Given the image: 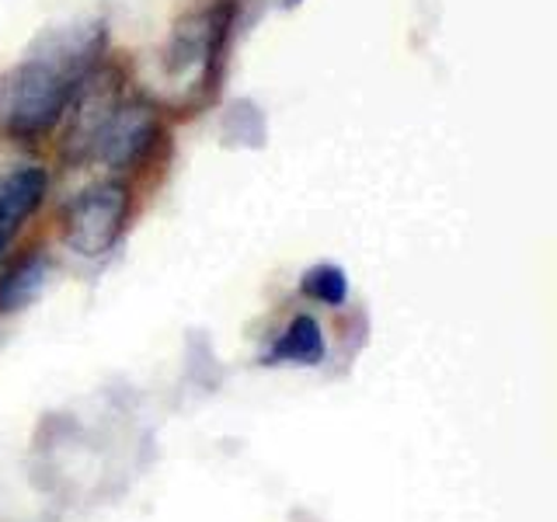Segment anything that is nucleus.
Instances as JSON below:
<instances>
[{"mask_svg":"<svg viewBox=\"0 0 557 522\" xmlns=\"http://www.w3.org/2000/svg\"><path fill=\"white\" fill-rule=\"evenodd\" d=\"M109 46L101 22L52 28L0 84V122L17 139L46 136L95 80Z\"/></svg>","mask_w":557,"mask_h":522,"instance_id":"1","label":"nucleus"},{"mask_svg":"<svg viewBox=\"0 0 557 522\" xmlns=\"http://www.w3.org/2000/svg\"><path fill=\"white\" fill-rule=\"evenodd\" d=\"M157 133H161V119H157V109L147 98H129L95 87L81 104L70 147H77L87 161L122 171L144 161L157 144Z\"/></svg>","mask_w":557,"mask_h":522,"instance_id":"2","label":"nucleus"},{"mask_svg":"<svg viewBox=\"0 0 557 522\" xmlns=\"http://www.w3.org/2000/svg\"><path fill=\"white\" fill-rule=\"evenodd\" d=\"M129 216V188L122 182H98L77 191L63 213L66 248L81 258H101L115 248Z\"/></svg>","mask_w":557,"mask_h":522,"instance_id":"3","label":"nucleus"},{"mask_svg":"<svg viewBox=\"0 0 557 522\" xmlns=\"http://www.w3.org/2000/svg\"><path fill=\"white\" fill-rule=\"evenodd\" d=\"M223 32H226V11L220 4L182 17L164 49V74L171 80H178L182 87H196L216 60Z\"/></svg>","mask_w":557,"mask_h":522,"instance_id":"4","label":"nucleus"},{"mask_svg":"<svg viewBox=\"0 0 557 522\" xmlns=\"http://www.w3.org/2000/svg\"><path fill=\"white\" fill-rule=\"evenodd\" d=\"M49 188V174L35 164L14 167L4 182H0V254L11 248L17 231L35 216V209L42 206Z\"/></svg>","mask_w":557,"mask_h":522,"instance_id":"5","label":"nucleus"},{"mask_svg":"<svg viewBox=\"0 0 557 522\" xmlns=\"http://www.w3.org/2000/svg\"><path fill=\"white\" fill-rule=\"evenodd\" d=\"M327 356V341L324 331L313 313H296L286 324V331L272 341L265 352V365H321Z\"/></svg>","mask_w":557,"mask_h":522,"instance_id":"6","label":"nucleus"},{"mask_svg":"<svg viewBox=\"0 0 557 522\" xmlns=\"http://www.w3.org/2000/svg\"><path fill=\"white\" fill-rule=\"evenodd\" d=\"M49 272L52 265L46 254H28L22 261H14V265L0 275V313H14L28 307L32 300H39V293L49 283Z\"/></svg>","mask_w":557,"mask_h":522,"instance_id":"7","label":"nucleus"},{"mask_svg":"<svg viewBox=\"0 0 557 522\" xmlns=\"http://www.w3.org/2000/svg\"><path fill=\"white\" fill-rule=\"evenodd\" d=\"M300 289L324 307H342L348 300V272L342 265L324 261V265H313L310 272H304Z\"/></svg>","mask_w":557,"mask_h":522,"instance_id":"8","label":"nucleus"},{"mask_svg":"<svg viewBox=\"0 0 557 522\" xmlns=\"http://www.w3.org/2000/svg\"><path fill=\"white\" fill-rule=\"evenodd\" d=\"M286 4H289V8H296V4H300V0H286Z\"/></svg>","mask_w":557,"mask_h":522,"instance_id":"9","label":"nucleus"}]
</instances>
